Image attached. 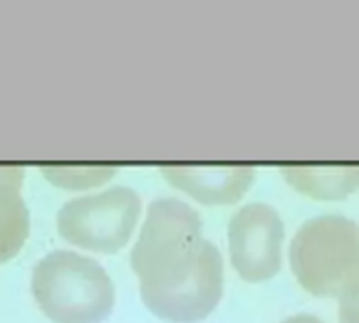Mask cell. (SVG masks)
Returning <instances> with one entry per match:
<instances>
[{"mask_svg":"<svg viewBox=\"0 0 359 323\" xmlns=\"http://www.w3.org/2000/svg\"><path fill=\"white\" fill-rule=\"evenodd\" d=\"M199 214L177 199H156L131 249L140 294L154 317L197 323L212 315L224 291V262L203 235Z\"/></svg>","mask_w":359,"mask_h":323,"instance_id":"obj_1","label":"cell"},{"mask_svg":"<svg viewBox=\"0 0 359 323\" xmlns=\"http://www.w3.org/2000/svg\"><path fill=\"white\" fill-rule=\"evenodd\" d=\"M32 296L53 323H102L114 308V283L106 268L68 249L34 266Z\"/></svg>","mask_w":359,"mask_h":323,"instance_id":"obj_2","label":"cell"},{"mask_svg":"<svg viewBox=\"0 0 359 323\" xmlns=\"http://www.w3.org/2000/svg\"><path fill=\"white\" fill-rule=\"evenodd\" d=\"M290 266L313 296L351 294L359 287V224L336 214L306 220L292 239Z\"/></svg>","mask_w":359,"mask_h":323,"instance_id":"obj_3","label":"cell"},{"mask_svg":"<svg viewBox=\"0 0 359 323\" xmlns=\"http://www.w3.org/2000/svg\"><path fill=\"white\" fill-rule=\"evenodd\" d=\"M140 212V195L118 186L102 195L70 199L57 214V231L62 239L76 247L97 254H116L129 243Z\"/></svg>","mask_w":359,"mask_h":323,"instance_id":"obj_4","label":"cell"},{"mask_svg":"<svg viewBox=\"0 0 359 323\" xmlns=\"http://www.w3.org/2000/svg\"><path fill=\"white\" fill-rule=\"evenodd\" d=\"M283 222L281 216L264 203L241 207L229 222L231 262L241 279L262 283L281 268Z\"/></svg>","mask_w":359,"mask_h":323,"instance_id":"obj_5","label":"cell"},{"mask_svg":"<svg viewBox=\"0 0 359 323\" xmlns=\"http://www.w3.org/2000/svg\"><path fill=\"white\" fill-rule=\"evenodd\" d=\"M161 174L171 186L205 205L237 203L256 176L250 167H165Z\"/></svg>","mask_w":359,"mask_h":323,"instance_id":"obj_6","label":"cell"},{"mask_svg":"<svg viewBox=\"0 0 359 323\" xmlns=\"http://www.w3.org/2000/svg\"><path fill=\"white\" fill-rule=\"evenodd\" d=\"M24 176L22 167H0V264L15 258L30 235V214L22 199Z\"/></svg>","mask_w":359,"mask_h":323,"instance_id":"obj_7","label":"cell"},{"mask_svg":"<svg viewBox=\"0 0 359 323\" xmlns=\"http://www.w3.org/2000/svg\"><path fill=\"white\" fill-rule=\"evenodd\" d=\"M283 176L300 193L323 201H338L359 188V170H285Z\"/></svg>","mask_w":359,"mask_h":323,"instance_id":"obj_8","label":"cell"},{"mask_svg":"<svg viewBox=\"0 0 359 323\" xmlns=\"http://www.w3.org/2000/svg\"><path fill=\"white\" fill-rule=\"evenodd\" d=\"M43 174L62 188H89L97 186L104 180L114 176V170H97V167H60V170H43Z\"/></svg>","mask_w":359,"mask_h":323,"instance_id":"obj_9","label":"cell"},{"mask_svg":"<svg viewBox=\"0 0 359 323\" xmlns=\"http://www.w3.org/2000/svg\"><path fill=\"white\" fill-rule=\"evenodd\" d=\"M338 317L340 323H359V287L340 298Z\"/></svg>","mask_w":359,"mask_h":323,"instance_id":"obj_10","label":"cell"},{"mask_svg":"<svg viewBox=\"0 0 359 323\" xmlns=\"http://www.w3.org/2000/svg\"><path fill=\"white\" fill-rule=\"evenodd\" d=\"M281 323H323V321L313 317V315H294V317H290V319H285Z\"/></svg>","mask_w":359,"mask_h":323,"instance_id":"obj_11","label":"cell"}]
</instances>
